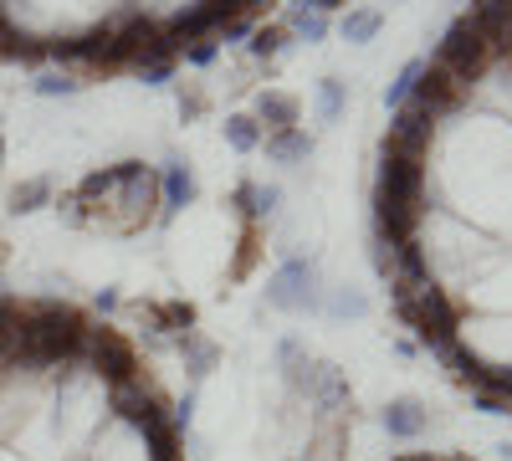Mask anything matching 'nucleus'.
Wrapping results in <instances>:
<instances>
[{
  "mask_svg": "<svg viewBox=\"0 0 512 461\" xmlns=\"http://www.w3.org/2000/svg\"><path fill=\"white\" fill-rule=\"evenodd\" d=\"M200 113H205V93H195V88L185 93V88H180V118L190 123V118H200Z\"/></svg>",
  "mask_w": 512,
  "mask_h": 461,
  "instance_id": "c85d7f7f",
  "label": "nucleus"
},
{
  "mask_svg": "<svg viewBox=\"0 0 512 461\" xmlns=\"http://www.w3.org/2000/svg\"><path fill=\"white\" fill-rule=\"evenodd\" d=\"M180 57H185L190 67H210V62L221 57V41H216V36H205V41H190V47H185Z\"/></svg>",
  "mask_w": 512,
  "mask_h": 461,
  "instance_id": "393cba45",
  "label": "nucleus"
},
{
  "mask_svg": "<svg viewBox=\"0 0 512 461\" xmlns=\"http://www.w3.org/2000/svg\"><path fill=\"white\" fill-rule=\"evenodd\" d=\"M390 303L400 313L405 328H415L420 349L441 354L451 339H461V308L451 303V292L441 282H425V287H400L390 282Z\"/></svg>",
  "mask_w": 512,
  "mask_h": 461,
  "instance_id": "f257e3e1",
  "label": "nucleus"
},
{
  "mask_svg": "<svg viewBox=\"0 0 512 461\" xmlns=\"http://www.w3.org/2000/svg\"><path fill=\"white\" fill-rule=\"evenodd\" d=\"M267 308L277 313H313L318 308V267L308 257H287L267 282Z\"/></svg>",
  "mask_w": 512,
  "mask_h": 461,
  "instance_id": "39448f33",
  "label": "nucleus"
},
{
  "mask_svg": "<svg viewBox=\"0 0 512 461\" xmlns=\"http://www.w3.org/2000/svg\"><path fill=\"white\" fill-rule=\"evenodd\" d=\"M251 31H256V11H241V16H231L216 31V41H221V47H226V41H251Z\"/></svg>",
  "mask_w": 512,
  "mask_h": 461,
  "instance_id": "b1692460",
  "label": "nucleus"
},
{
  "mask_svg": "<svg viewBox=\"0 0 512 461\" xmlns=\"http://www.w3.org/2000/svg\"><path fill=\"white\" fill-rule=\"evenodd\" d=\"M425 175H431V170H425L420 159H384V154H379L374 200H390V205H420Z\"/></svg>",
  "mask_w": 512,
  "mask_h": 461,
  "instance_id": "6e6552de",
  "label": "nucleus"
},
{
  "mask_svg": "<svg viewBox=\"0 0 512 461\" xmlns=\"http://www.w3.org/2000/svg\"><path fill=\"white\" fill-rule=\"evenodd\" d=\"M0 267H6V241H0Z\"/></svg>",
  "mask_w": 512,
  "mask_h": 461,
  "instance_id": "72a5a7b5",
  "label": "nucleus"
},
{
  "mask_svg": "<svg viewBox=\"0 0 512 461\" xmlns=\"http://www.w3.org/2000/svg\"><path fill=\"white\" fill-rule=\"evenodd\" d=\"M0 159H6V139H0Z\"/></svg>",
  "mask_w": 512,
  "mask_h": 461,
  "instance_id": "f704fd0d",
  "label": "nucleus"
},
{
  "mask_svg": "<svg viewBox=\"0 0 512 461\" xmlns=\"http://www.w3.org/2000/svg\"><path fill=\"white\" fill-rule=\"evenodd\" d=\"M297 6H308V11H318V16H328V11H344L349 0H297Z\"/></svg>",
  "mask_w": 512,
  "mask_h": 461,
  "instance_id": "c756f323",
  "label": "nucleus"
},
{
  "mask_svg": "<svg viewBox=\"0 0 512 461\" xmlns=\"http://www.w3.org/2000/svg\"><path fill=\"white\" fill-rule=\"evenodd\" d=\"M77 88H82V82L67 77V72H41V77L31 82L36 98H77Z\"/></svg>",
  "mask_w": 512,
  "mask_h": 461,
  "instance_id": "4be33fe9",
  "label": "nucleus"
},
{
  "mask_svg": "<svg viewBox=\"0 0 512 461\" xmlns=\"http://www.w3.org/2000/svg\"><path fill=\"white\" fill-rule=\"evenodd\" d=\"M82 359H88L98 385H118V380H128V374H139L134 344H128L113 323H93L88 318V328H82Z\"/></svg>",
  "mask_w": 512,
  "mask_h": 461,
  "instance_id": "20e7f679",
  "label": "nucleus"
},
{
  "mask_svg": "<svg viewBox=\"0 0 512 461\" xmlns=\"http://www.w3.org/2000/svg\"><path fill=\"white\" fill-rule=\"evenodd\" d=\"M282 41H287V31H282V26H256V31H251V41H246V52H251L256 62H272V57L282 52Z\"/></svg>",
  "mask_w": 512,
  "mask_h": 461,
  "instance_id": "6ab92c4d",
  "label": "nucleus"
},
{
  "mask_svg": "<svg viewBox=\"0 0 512 461\" xmlns=\"http://www.w3.org/2000/svg\"><path fill=\"white\" fill-rule=\"evenodd\" d=\"M344 103H349L344 82H338V77H323V82H318V118H323V123H333L338 113H344Z\"/></svg>",
  "mask_w": 512,
  "mask_h": 461,
  "instance_id": "412c9836",
  "label": "nucleus"
},
{
  "mask_svg": "<svg viewBox=\"0 0 512 461\" xmlns=\"http://www.w3.org/2000/svg\"><path fill=\"white\" fill-rule=\"evenodd\" d=\"M108 211H118V216L108 221V231H118V236H139V231L159 216V170H154V164H144V159L128 164V180L118 185V195H113ZM108 211H103V216H108Z\"/></svg>",
  "mask_w": 512,
  "mask_h": 461,
  "instance_id": "7ed1b4c3",
  "label": "nucleus"
},
{
  "mask_svg": "<svg viewBox=\"0 0 512 461\" xmlns=\"http://www.w3.org/2000/svg\"><path fill=\"white\" fill-rule=\"evenodd\" d=\"M472 405L482 410V415H507L512 405L502 400V395H492V390H472Z\"/></svg>",
  "mask_w": 512,
  "mask_h": 461,
  "instance_id": "cd10ccee",
  "label": "nucleus"
},
{
  "mask_svg": "<svg viewBox=\"0 0 512 461\" xmlns=\"http://www.w3.org/2000/svg\"><path fill=\"white\" fill-rule=\"evenodd\" d=\"M379 26H384V11H374V6H349V11H344V21H338L344 41H354V47L374 41V36H379Z\"/></svg>",
  "mask_w": 512,
  "mask_h": 461,
  "instance_id": "2eb2a0df",
  "label": "nucleus"
},
{
  "mask_svg": "<svg viewBox=\"0 0 512 461\" xmlns=\"http://www.w3.org/2000/svg\"><path fill=\"white\" fill-rule=\"evenodd\" d=\"M195 195H200V185L190 175V164L185 159H164V170H159V216L164 221L180 216L185 205H195Z\"/></svg>",
  "mask_w": 512,
  "mask_h": 461,
  "instance_id": "9d476101",
  "label": "nucleus"
},
{
  "mask_svg": "<svg viewBox=\"0 0 512 461\" xmlns=\"http://www.w3.org/2000/svg\"><path fill=\"white\" fill-rule=\"evenodd\" d=\"M169 349H180V359H185V369H190V380H205L210 369H216V359H221V349L210 344V339H200V333L190 328V333H180Z\"/></svg>",
  "mask_w": 512,
  "mask_h": 461,
  "instance_id": "ddd939ff",
  "label": "nucleus"
},
{
  "mask_svg": "<svg viewBox=\"0 0 512 461\" xmlns=\"http://www.w3.org/2000/svg\"><path fill=\"white\" fill-rule=\"evenodd\" d=\"M364 313H369L364 292H349V287H333L328 292V318H364Z\"/></svg>",
  "mask_w": 512,
  "mask_h": 461,
  "instance_id": "aec40b11",
  "label": "nucleus"
},
{
  "mask_svg": "<svg viewBox=\"0 0 512 461\" xmlns=\"http://www.w3.org/2000/svg\"><path fill=\"white\" fill-rule=\"evenodd\" d=\"M221 134H226V144H231L236 154H256V149H262V139H267V129H262L251 113H231V118L221 123Z\"/></svg>",
  "mask_w": 512,
  "mask_h": 461,
  "instance_id": "4468645a",
  "label": "nucleus"
},
{
  "mask_svg": "<svg viewBox=\"0 0 512 461\" xmlns=\"http://www.w3.org/2000/svg\"><path fill=\"white\" fill-rule=\"evenodd\" d=\"M431 67H441L461 93H472L477 82H487V77H492V67H497V62H492V52H487V41H482L472 26H466V21L456 16V21L446 26V36L436 41Z\"/></svg>",
  "mask_w": 512,
  "mask_h": 461,
  "instance_id": "f03ea898",
  "label": "nucleus"
},
{
  "mask_svg": "<svg viewBox=\"0 0 512 461\" xmlns=\"http://www.w3.org/2000/svg\"><path fill=\"white\" fill-rule=\"evenodd\" d=\"M420 72H425V62H405V67H400V77L390 82V88H384V108H390V113H395V108H405V103H410V93H415V82H420Z\"/></svg>",
  "mask_w": 512,
  "mask_h": 461,
  "instance_id": "f3484780",
  "label": "nucleus"
},
{
  "mask_svg": "<svg viewBox=\"0 0 512 461\" xmlns=\"http://www.w3.org/2000/svg\"><path fill=\"white\" fill-rule=\"evenodd\" d=\"M262 149H267V159H272V164H303V159L318 149V139L303 129V123H292V129L267 134V139H262Z\"/></svg>",
  "mask_w": 512,
  "mask_h": 461,
  "instance_id": "9b49d317",
  "label": "nucleus"
},
{
  "mask_svg": "<svg viewBox=\"0 0 512 461\" xmlns=\"http://www.w3.org/2000/svg\"><path fill=\"white\" fill-rule=\"evenodd\" d=\"M175 67H180V57L175 62H149V67H139V82L144 88H169V82H175Z\"/></svg>",
  "mask_w": 512,
  "mask_h": 461,
  "instance_id": "a878e982",
  "label": "nucleus"
},
{
  "mask_svg": "<svg viewBox=\"0 0 512 461\" xmlns=\"http://www.w3.org/2000/svg\"><path fill=\"white\" fill-rule=\"evenodd\" d=\"M11 31H16V21H11V16H6V6H0V41H6V36H11Z\"/></svg>",
  "mask_w": 512,
  "mask_h": 461,
  "instance_id": "2f4dec72",
  "label": "nucleus"
},
{
  "mask_svg": "<svg viewBox=\"0 0 512 461\" xmlns=\"http://www.w3.org/2000/svg\"><path fill=\"white\" fill-rule=\"evenodd\" d=\"M256 190H262V185H256V180H241V185H236V195H231V205H236V216H241L246 226H262V205H256Z\"/></svg>",
  "mask_w": 512,
  "mask_h": 461,
  "instance_id": "5701e85b",
  "label": "nucleus"
},
{
  "mask_svg": "<svg viewBox=\"0 0 512 461\" xmlns=\"http://www.w3.org/2000/svg\"><path fill=\"white\" fill-rule=\"evenodd\" d=\"M466 98H472V93H461L441 67L425 62V72H420V82H415V93H410V108H420L431 123H451V118L466 108Z\"/></svg>",
  "mask_w": 512,
  "mask_h": 461,
  "instance_id": "0eeeda50",
  "label": "nucleus"
},
{
  "mask_svg": "<svg viewBox=\"0 0 512 461\" xmlns=\"http://www.w3.org/2000/svg\"><path fill=\"white\" fill-rule=\"evenodd\" d=\"M425 426H431V410H425L415 395H400L379 410V431L390 436V441H420Z\"/></svg>",
  "mask_w": 512,
  "mask_h": 461,
  "instance_id": "1a4fd4ad",
  "label": "nucleus"
},
{
  "mask_svg": "<svg viewBox=\"0 0 512 461\" xmlns=\"http://www.w3.org/2000/svg\"><path fill=\"white\" fill-rule=\"evenodd\" d=\"M251 118L267 123V134H277V129H292V123L303 118V103H297L292 93L267 88V93H256V113H251Z\"/></svg>",
  "mask_w": 512,
  "mask_h": 461,
  "instance_id": "f8f14e48",
  "label": "nucleus"
},
{
  "mask_svg": "<svg viewBox=\"0 0 512 461\" xmlns=\"http://www.w3.org/2000/svg\"><path fill=\"white\" fill-rule=\"evenodd\" d=\"M41 205H52V180H47V175L21 180V185L11 190V216H31V211H41Z\"/></svg>",
  "mask_w": 512,
  "mask_h": 461,
  "instance_id": "dca6fc26",
  "label": "nucleus"
},
{
  "mask_svg": "<svg viewBox=\"0 0 512 461\" xmlns=\"http://www.w3.org/2000/svg\"><path fill=\"white\" fill-rule=\"evenodd\" d=\"M251 262H256V226H246V236H241V257H236V267H231V277L241 282V277L251 272Z\"/></svg>",
  "mask_w": 512,
  "mask_h": 461,
  "instance_id": "bb28decb",
  "label": "nucleus"
},
{
  "mask_svg": "<svg viewBox=\"0 0 512 461\" xmlns=\"http://www.w3.org/2000/svg\"><path fill=\"white\" fill-rule=\"evenodd\" d=\"M395 461H441V456H431V451H410V456H395Z\"/></svg>",
  "mask_w": 512,
  "mask_h": 461,
  "instance_id": "473e14b6",
  "label": "nucleus"
},
{
  "mask_svg": "<svg viewBox=\"0 0 512 461\" xmlns=\"http://www.w3.org/2000/svg\"><path fill=\"white\" fill-rule=\"evenodd\" d=\"M436 144V123L425 118L420 108H395L390 113V129H384V139H379V154L384 159H420L425 164V149Z\"/></svg>",
  "mask_w": 512,
  "mask_h": 461,
  "instance_id": "423d86ee",
  "label": "nucleus"
},
{
  "mask_svg": "<svg viewBox=\"0 0 512 461\" xmlns=\"http://www.w3.org/2000/svg\"><path fill=\"white\" fill-rule=\"evenodd\" d=\"M287 26L303 36V41H328V16H318V11H308V6H292V11H287Z\"/></svg>",
  "mask_w": 512,
  "mask_h": 461,
  "instance_id": "a211bd4d",
  "label": "nucleus"
},
{
  "mask_svg": "<svg viewBox=\"0 0 512 461\" xmlns=\"http://www.w3.org/2000/svg\"><path fill=\"white\" fill-rule=\"evenodd\" d=\"M93 308H98V313H118V292H113V287H103L98 298H93Z\"/></svg>",
  "mask_w": 512,
  "mask_h": 461,
  "instance_id": "7c9ffc66",
  "label": "nucleus"
}]
</instances>
